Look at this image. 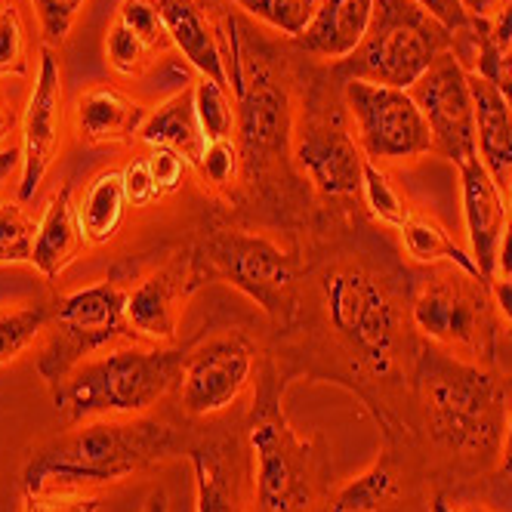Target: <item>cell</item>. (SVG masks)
I'll use <instances>...</instances> for the list:
<instances>
[{"label": "cell", "instance_id": "26", "mask_svg": "<svg viewBox=\"0 0 512 512\" xmlns=\"http://www.w3.org/2000/svg\"><path fill=\"white\" fill-rule=\"evenodd\" d=\"M401 232V247L411 256L414 263H423V266H457L475 278H485L475 266L472 253H466L445 226H438L432 216H420V213H411L408 223L398 229Z\"/></svg>", "mask_w": 512, "mask_h": 512}, {"label": "cell", "instance_id": "18", "mask_svg": "<svg viewBox=\"0 0 512 512\" xmlns=\"http://www.w3.org/2000/svg\"><path fill=\"white\" fill-rule=\"evenodd\" d=\"M155 4L161 10L170 44L189 59V65L201 78L229 87L226 56L223 47H219V28H213L201 0H155Z\"/></svg>", "mask_w": 512, "mask_h": 512}, {"label": "cell", "instance_id": "32", "mask_svg": "<svg viewBox=\"0 0 512 512\" xmlns=\"http://www.w3.org/2000/svg\"><path fill=\"white\" fill-rule=\"evenodd\" d=\"M34 238H38V226L16 204H0V266L31 263Z\"/></svg>", "mask_w": 512, "mask_h": 512}, {"label": "cell", "instance_id": "39", "mask_svg": "<svg viewBox=\"0 0 512 512\" xmlns=\"http://www.w3.org/2000/svg\"><path fill=\"white\" fill-rule=\"evenodd\" d=\"M417 4H423L438 22L448 25L451 34L460 31V28H466L472 22V16L466 13V7L460 4V0H417Z\"/></svg>", "mask_w": 512, "mask_h": 512}, {"label": "cell", "instance_id": "19", "mask_svg": "<svg viewBox=\"0 0 512 512\" xmlns=\"http://www.w3.org/2000/svg\"><path fill=\"white\" fill-rule=\"evenodd\" d=\"M374 0H324L309 28L294 41L300 53L324 62L349 59L371 28Z\"/></svg>", "mask_w": 512, "mask_h": 512}, {"label": "cell", "instance_id": "12", "mask_svg": "<svg viewBox=\"0 0 512 512\" xmlns=\"http://www.w3.org/2000/svg\"><path fill=\"white\" fill-rule=\"evenodd\" d=\"M213 266L223 272L238 290L260 303L269 315L287 318L290 315V297L297 284V266L294 260L269 238L244 235V232H226L210 241L207 247Z\"/></svg>", "mask_w": 512, "mask_h": 512}, {"label": "cell", "instance_id": "27", "mask_svg": "<svg viewBox=\"0 0 512 512\" xmlns=\"http://www.w3.org/2000/svg\"><path fill=\"white\" fill-rule=\"evenodd\" d=\"M395 494V469L389 460L374 463L355 482H349L327 506V512H380Z\"/></svg>", "mask_w": 512, "mask_h": 512}, {"label": "cell", "instance_id": "4", "mask_svg": "<svg viewBox=\"0 0 512 512\" xmlns=\"http://www.w3.org/2000/svg\"><path fill=\"white\" fill-rule=\"evenodd\" d=\"M186 349H118L81 361L53 386L56 411L68 426L102 417H136L182 383Z\"/></svg>", "mask_w": 512, "mask_h": 512}, {"label": "cell", "instance_id": "1", "mask_svg": "<svg viewBox=\"0 0 512 512\" xmlns=\"http://www.w3.org/2000/svg\"><path fill=\"white\" fill-rule=\"evenodd\" d=\"M186 448L176 426L161 420H87L59 432L34 451L22 469V491L34 497L75 494L149 472Z\"/></svg>", "mask_w": 512, "mask_h": 512}, {"label": "cell", "instance_id": "5", "mask_svg": "<svg viewBox=\"0 0 512 512\" xmlns=\"http://www.w3.org/2000/svg\"><path fill=\"white\" fill-rule=\"evenodd\" d=\"M451 44V28L417 0H374L368 34L349 59L334 65V75L411 90L438 56L451 53Z\"/></svg>", "mask_w": 512, "mask_h": 512}, {"label": "cell", "instance_id": "8", "mask_svg": "<svg viewBox=\"0 0 512 512\" xmlns=\"http://www.w3.org/2000/svg\"><path fill=\"white\" fill-rule=\"evenodd\" d=\"M324 309L334 331L364 364L386 374L401 343V318L389 290L361 266H340L324 278Z\"/></svg>", "mask_w": 512, "mask_h": 512}, {"label": "cell", "instance_id": "40", "mask_svg": "<svg viewBox=\"0 0 512 512\" xmlns=\"http://www.w3.org/2000/svg\"><path fill=\"white\" fill-rule=\"evenodd\" d=\"M503 494H512V411L506 417V432H503V445H500V479Z\"/></svg>", "mask_w": 512, "mask_h": 512}, {"label": "cell", "instance_id": "21", "mask_svg": "<svg viewBox=\"0 0 512 512\" xmlns=\"http://www.w3.org/2000/svg\"><path fill=\"white\" fill-rule=\"evenodd\" d=\"M472 105H475V142L479 161L506 192L512 173V102L485 78L469 75Z\"/></svg>", "mask_w": 512, "mask_h": 512}, {"label": "cell", "instance_id": "17", "mask_svg": "<svg viewBox=\"0 0 512 512\" xmlns=\"http://www.w3.org/2000/svg\"><path fill=\"white\" fill-rule=\"evenodd\" d=\"M195 281H189V263L176 260L139 281L127 294V321L139 337L173 340L179 327V300L189 297Z\"/></svg>", "mask_w": 512, "mask_h": 512}, {"label": "cell", "instance_id": "43", "mask_svg": "<svg viewBox=\"0 0 512 512\" xmlns=\"http://www.w3.org/2000/svg\"><path fill=\"white\" fill-rule=\"evenodd\" d=\"M16 167H22V145L0 149V189H4V182L16 173Z\"/></svg>", "mask_w": 512, "mask_h": 512}, {"label": "cell", "instance_id": "36", "mask_svg": "<svg viewBox=\"0 0 512 512\" xmlns=\"http://www.w3.org/2000/svg\"><path fill=\"white\" fill-rule=\"evenodd\" d=\"M121 179H124V195H127V204L130 207H149L158 198H164L161 189H158V182H155V176H152L149 158L130 161L121 170Z\"/></svg>", "mask_w": 512, "mask_h": 512}, {"label": "cell", "instance_id": "44", "mask_svg": "<svg viewBox=\"0 0 512 512\" xmlns=\"http://www.w3.org/2000/svg\"><path fill=\"white\" fill-rule=\"evenodd\" d=\"M460 4L466 7L469 16L475 19H491L497 13V7L503 4V0H460Z\"/></svg>", "mask_w": 512, "mask_h": 512}, {"label": "cell", "instance_id": "13", "mask_svg": "<svg viewBox=\"0 0 512 512\" xmlns=\"http://www.w3.org/2000/svg\"><path fill=\"white\" fill-rule=\"evenodd\" d=\"M253 374V346L232 334L204 343L189 355L186 371L179 383V401L186 414L210 417L226 411L232 401L244 392Z\"/></svg>", "mask_w": 512, "mask_h": 512}, {"label": "cell", "instance_id": "41", "mask_svg": "<svg viewBox=\"0 0 512 512\" xmlns=\"http://www.w3.org/2000/svg\"><path fill=\"white\" fill-rule=\"evenodd\" d=\"M491 300L500 318L512 327V278H494L491 281Z\"/></svg>", "mask_w": 512, "mask_h": 512}, {"label": "cell", "instance_id": "42", "mask_svg": "<svg viewBox=\"0 0 512 512\" xmlns=\"http://www.w3.org/2000/svg\"><path fill=\"white\" fill-rule=\"evenodd\" d=\"M494 278H512V213H509V223H506L503 238H500V247H497ZM494 278H491V281H494Z\"/></svg>", "mask_w": 512, "mask_h": 512}, {"label": "cell", "instance_id": "28", "mask_svg": "<svg viewBox=\"0 0 512 512\" xmlns=\"http://www.w3.org/2000/svg\"><path fill=\"white\" fill-rule=\"evenodd\" d=\"M50 303H25L19 309L0 312V364L19 358L34 340H38L53 318Z\"/></svg>", "mask_w": 512, "mask_h": 512}, {"label": "cell", "instance_id": "2", "mask_svg": "<svg viewBox=\"0 0 512 512\" xmlns=\"http://www.w3.org/2000/svg\"><path fill=\"white\" fill-rule=\"evenodd\" d=\"M281 395L284 383L266 368L247 426L253 512H315L324 494V457L287 420Z\"/></svg>", "mask_w": 512, "mask_h": 512}, {"label": "cell", "instance_id": "38", "mask_svg": "<svg viewBox=\"0 0 512 512\" xmlns=\"http://www.w3.org/2000/svg\"><path fill=\"white\" fill-rule=\"evenodd\" d=\"M99 497H78V500H53V497H34L25 494L22 512H99Z\"/></svg>", "mask_w": 512, "mask_h": 512}, {"label": "cell", "instance_id": "30", "mask_svg": "<svg viewBox=\"0 0 512 512\" xmlns=\"http://www.w3.org/2000/svg\"><path fill=\"white\" fill-rule=\"evenodd\" d=\"M361 198L368 204V210L374 213L377 223L389 226V229H401L408 223V204L395 192V186L389 182V176L377 167V161L364 158V176H361Z\"/></svg>", "mask_w": 512, "mask_h": 512}, {"label": "cell", "instance_id": "35", "mask_svg": "<svg viewBox=\"0 0 512 512\" xmlns=\"http://www.w3.org/2000/svg\"><path fill=\"white\" fill-rule=\"evenodd\" d=\"M238 164H241V152L232 139H223V142H207V149L201 155V176L213 186H226L232 182V176L238 173Z\"/></svg>", "mask_w": 512, "mask_h": 512}, {"label": "cell", "instance_id": "6", "mask_svg": "<svg viewBox=\"0 0 512 512\" xmlns=\"http://www.w3.org/2000/svg\"><path fill=\"white\" fill-rule=\"evenodd\" d=\"M417 331L448 355L488 368L497 355V318L491 284L457 266H432L411 303Z\"/></svg>", "mask_w": 512, "mask_h": 512}, {"label": "cell", "instance_id": "14", "mask_svg": "<svg viewBox=\"0 0 512 512\" xmlns=\"http://www.w3.org/2000/svg\"><path fill=\"white\" fill-rule=\"evenodd\" d=\"M59 127H62V71L47 47L41 56L38 84L28 99L25 121H22V179H19V201H31L44 182L56 149H59Z\"/></svg>", "mask_w": 512, "mask_h": 512}, {"label": "cell", "instance_id": "16", "mask_svg": "<svg viewBox=\"0 0 512 512\" xmlns=\"http://www.w3.org/2000/svg\"><path fill=\"white\" fill-rule=\"evenodd\" d=\"M167 47L170 34L155 0H124L105 38L108 62H112L118 75H142L152 65V59Z\"/></svg>", "mask_w": 512, "mask_h": 512}, {"label": "cell", "instance_id": "7", "mask_svg": "<svg viewBox=\"0 0 512 512\" xmlns=\"http://www.w3.org/2000/svg\"><path fill=\"white\" fill-rule=\"evenodd\" d=\"M127 294L121 278L112 275L56 303L47 324V346L38 355V374L50 386H59L81 361L108 343L136 337L127 321Z\"/></svg>", "mask_w": 512, "mask_h": 512}, {"label": "cell", "instance_id": "37", "mask_svg": "<svg viewBox=\"0 0 512 512\" xmlns=\"http://www.w3.org/2000/svg\"><path fill=\"white\" fill-rule=\"evenodd\" d=\"M149 167H152V176L158 182L161 195H170V192H176L182 186V176H186L189 161L182 158L179 152H173V149H152Z\"/></svg>", "mask_w": 512, "mask_h": 512}, {"label": "cell", "instance_id": "15", "mask_svg": "<svg viewBox=\"0 0 512 512\" xmlns=\"http://www.w3.org/2000/svg\"><path fill=\"white\" fill-rule=\"evenodd\" d=\"M460 195H463V223L469 235V253L485 281L491 284L497 266V247L509 223V198L475 158L460 167Z\"/></svg>", "mask_w": 512, "mask_h": 512}, {"label": "cell", "instance_id": "25", "mask_svg": "<svg viewBox=\"0 0 512 512\" xmlns=\"http://www.w3.org/2000/svg\"><path fill=\"white\" fill-rule=\"evenodd\" d=\"M78 207V219L87 244H108L124 226L127 219V195H124V179L121 170H102L93 176L84 189V198Z\"/></svg>", "mask_w": 512, "mask_h": 512}, {"label": "cell", "instance_id": "10", "mask_svg": "<svg viewBox=\"0 0 512 512\" xmlns=\"http://www.w3.org/2000/svg\"><path fill=\"white\" fill-rule=\"evenodd\" d=\"M306 105L309 108L297 133L294 161L327 198L358 195L364 176V152L343 124V112H337V105H327L318 90L309 96Z\"/></svg>", "mask_w": 512, "mask_h": 512}, {"label": "cell", "instance_id": "33", "mask_svg": "<svg viewBox=\"0 0 512 512\" xmlns=\"http://www.w3.org/2000/svg\"><path fill=\"white\" fill-rule=\"evenodd\" d=\"M28 71V41L19 19V10L4 0L0 4V78L25 75Z\"/></svg>", "mask_w": 512, "mask_h": 512}, {"label": "cell", "instance_id": "29", "mask_svg": "<svg viewBox=\"0 0 512 512\" xmlns=\"http://www.w3.org/2000/svg\"><path fill=\"white\" fill-rule=\"evenodd\" d=\"M247 16L266 22L269 28L281 31L284 38L297 41L315 19L324 0H232Z\"/></svg>", "mask_w": 512, "mask_h": 512}, {"label": "cell", "instance_id": "9", "mask_svg": "<svg viewBox=\"0 0 512 512\" xmlns=\"http://www.w3.org/2000/svg\"><path fill=\"white\" fill-rule=\"evenodd\" d=\"M343 105L368 161H417L432 152L429 124L408 90L343 81Z\"/></svg>", "mask_w": 512, "mask_h": 512}, {"label": "cell", "instance_id": "11", "mask_svg": "<svg viewBox=\"0 0 512 512\" xmlns=\"http://www.w3.org/2000/svg\"><path fill=\"white\" fill-rule=\"evenodd\" d=\"M408 93L414 96L417 108L429 124L432 152L454 161L457 167L479 158L469 75L454 59V53L438 56Z\"/></svg>", "mask_w": 512, "mask_h": 512}, {"label": "cell", "instance_id": "3", "mask_svg": "<svg viewBox=\"0 0 512 512\" xmlns=\"http://www.w3.org/2000/svg\"><path fill=\"white\" fill-rule=\"evenodd\" d=\"M417 389L435 442L463 457H494L500 451L509 411L485 368L429 346L417 358Z\"/></svg>", "mask_w": 512, "mask_h": 512}, {"label": "cell", "instance_id": "22", "mask_svg": "<svg viewBox=\"0 0 512 512\" xmlns=\"http://www.w3.org/2000/svg\"><path fill=\"white\" fill-rule=\"evenodd\" d=\"M71 195H75V186L68 182L44 210V219L38 223V238H34L31 266H38L50 281H56L71 263H75L87 244L81 219H78V207L71 201Z\"/></svg>", "mask_w": 512, "mask_h": 512}, {"label": "cell", "instance_id": "24", "mask_svg": "<svg viewBox=\"0 0 512 512\" xmlns=\"http://www.w3.org/2000/svg\"><path fill=\"white\" fill-rule=\"evenodd\" d=\"M139 136L145 145H152V149H173L192 167H198L201 155L207 149V139L201 133V121H198L195 90L186 87L176 96H170L155 115L145 118Z\"/></svg>", "mask_w": 512, "mask_h": 512}, {"label": "cell", "instance_id": "46", "mask_svg": "<svg viewBox=\"0 0 512 512\" xmlns=\"http://www.w3.org/2000/svg\"><path fill=\"white\" fill-rule=\"evenodd\" d=\"M432 512H485V509H454L445 497H435L432 503Z\"/></svg>", "mask_w": 512, "mask_h": 512}, {"label": "cell", "instance_id": "34", "mask_svg": "<svg viewBox=\"0 0 512 512\" xmlns=\"http://www.w3.org/2000/svg\"><path fill=\"white\" fill-rule=\"evenodd\" d=\"M47 44H62L87 0H31Z\"/></svg>", "mask_w": 512, "mask_h": 512}, {"label": "cell", "instance_id": "23", "mask_svg": "<svg viewBox=\"0 0 512 512\" xmlns=\"http://www.w3.org/2000/svg\"><path fill=\"white\" fill-rule=\"evenodd\" d=\"M145 124V108L115 87H93L78 99V133L90 145L130 142Z\"/></svg>", "mask_w": 512, "mask_h": 512}, {"label": "cell", "instance_id": "47", "mask_svg": "<svg viewBox=\"0 0 512 512\" xmlns=\"http://www.w3.org/2000/svg\"><path fill=\"white\" fill-rule=\"evenodd\" d=\"M145 512H167V497H164V491H158V494L149 497V506H145Z\"/></svg>", "mask_w": 512, "mask_h": 512}, {"label": "cell", "instance_id": "48", "mask_svg": "<svg viewBox=\"0 0 512 512\" xmlns=\"http://www.w3.org/2000/svg\"><path fill=\"white\" fill-rule=\"evenodd\" d=\"M506 198H509V213H512V173H509V186H506Z\"/></svg>", "mask_w": 512, "mask_h": 512}, {"label": "cell", "instance_id": "45", "mask_svg": "<svg viewBox=\"0 0 512 512\" xmlns=\"http://www.w3.org/2000/svg\"><path fill=\"white\" fill-rule=\"evenodd\" d=\"M16 127V112L7 105V99L0 96V142H4L10 136V130Z\"/></svg>", "mask_w": 512, "mask_h": 512}, {"label": "cell", "instance_id": "20", "mask_svg": "<svg viewBox=\"0 0 512 512\" xmlns=\"http://www.w3.org/2000/svg\"><path fill=\"white\" fill-rule=\"evenodd\" d=\"M198 512H247L244 479L250 475V454L238 445H210L192 451Z\"/></svg>", "mask_w": 512, "mask_h": 512}, {"label": "cell", "instance_id": "31", "mask_svg": "<svg viewBox=\"0 0 512 512\" xmlns=\"http://www.w3.org/2000/svg\"><path fill=\"white\" fill-rule=\"evenodd\" d=\"M195 90V108H198V121H201V133L207 142H223L232 139L235 130V108H232V96L229 87H219L207 78H198Z\"/></svg>", "mask_w": 512, "mask_h": 512}]
</instances>
